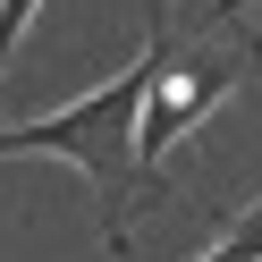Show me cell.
I'll return each mask as SVG.
<instances>
[{"label":"cell","instance_id":"4","mask_svg":"<svg viewBox=\"0 0 262 262\" xmlns=\"http://www.w3.org/2000/svg\"><path fill=\"white\" fill-rule=\"evenodd\" d=\"M34 9H42V0H0V68H9V51L26 42V26H34Z\"/></svg>","mask_w":262,"mask_h":262},{"label":"cell","instance_id":"2","mask_svg":"<svg viewBox=\"0 0 262 262\" xmlns=\"http://www.w3.org/2000/svg\"><path fill=\"white\" fill-rule=\"evenodd\" d=\"M144 42H152V76H144L136 161H144V178H152L161 161H169V144L194 136V127H203V110L228 102V93L254 76V26H245V0H211L186 34L152 26Z\"/></svg>","mask_w":262,"mask_h":262},{"label":"cell","instance_id":"1","mask_svg":"<svg viewBox=\"0 0 262 262\" xmlns=\"http://www.w3.org/2000/svg\"><path fill=\"white\" fill-rule=\"evenodd\" d=\"M144 76H152V42L136 51V68H119L110 85H93L85 102L51 110V119H26V127H0V161H9V152H59V161H76V169L93 178L110 254H127V245H136V228H127V203H136V194H152V178H144V161H136Z\"/></svg>","mask_w":262,"mask_h":262},{"label":"cell","instance_id":"3","mask_svg":"<svg viewBox=\"0 0 262 262\" xmlns=\"http://www.w3.org/2000/svg\"><path fill=\"white\" fill-rule=\"evenodd\" d=\"M203 262H262V203H245V220L220 237V254H203Z\"/></svg>","mask_w":262,"mask_h":262}]
</instances>
